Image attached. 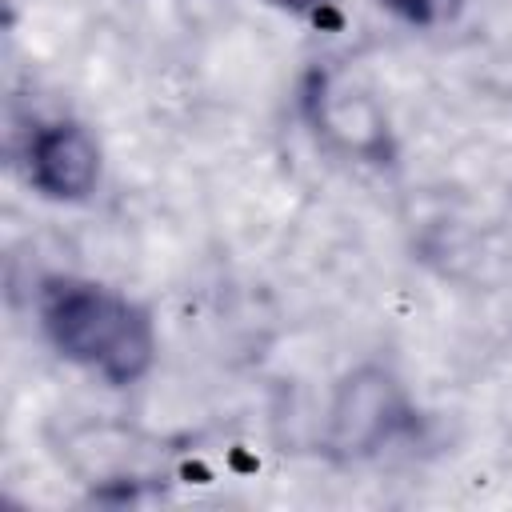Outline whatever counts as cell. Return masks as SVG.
<instances>
[{
  "label": "cell",
  "instance_id": "277c9868",
  "mask_svg": "<svg viewBox=\"0 0 512 512\" xmlns=\"http://www.w3.org/2000/svg\"><path fill=\"white\" fill-rule=\"evenodd\" d=\"M24 180L48 204H80L96 192L104 172L100 140L88 124L72 116L40 120L24 136Z\"/></svg>",
  "mask_w": 512,
  "mask_h": 512
},
{
  "label": "cell",
  "instance_id": "3957f363",
  "mask_svg": "<svg viewBox=\"0 0 512 512\" xmlns=\"http://www.w3.org/2000/svg\"><path fill=\"white\" fill-rule=\"evenodd\" d=\"M420 432V408L396 368L364 360L348 368L324 404L320 452L332 464H364Z\"/></svg>",
  "mask_w": 512,
  "mask_h": 512
},
{
  "label": "cell",
  "instance_id": "6da1fadb",
  "mask_svg": "<svg viewBox=\"0 0 512 512\" xmlns=\"http://www.w3.org/2000/svg\"><path fill=\"white\" fill-rule=\"evenodd\" d=\"M36 324L60 360L108 388H132L156 368L160 336L152 312L104 280L76 272L44 276L36 288Z\"/></svg>",
  "mask_w": 512,
  "mask_h": 512
},
{
  "label": "cell",
  "instance_id": "8992f818",
  "mask_svg": "<svg viewBox=\"0 0 512 512\" xmlns=\"http://www.w3.org/2000/svg\"><path fill=\"white\" fill-rule=\"evenodd\" d=\"M264 4H272V8H280V12H288V16L304 20V24H312L316 32H340L344 28L340 0H264Z\"/></svg>",
  "mask_w": 512,
  "mask_h": 512
},
{
  "label": "cell",
  "instance_id": "7a4b0ae2",
  "mask_svg": "<svg viewBox=\"0 0 512 512\" xmlns=\"http://www.w3.org/2000/svg\"><path fill=\"white\" fill-rule=\"evenodd\" d=\"M296 108L320 148L348 164L392 168L400 156L392 120L376 88L340 60H316L296 84Z\"/></svg>",
  "mask_w": 512,
  "mask_h": 512
},
{
  "label": "cell",
  "instance_id": "5b68a950",
  "mask_svg": "<svg viewBox=\"0 0 512 512\" xmlns=\"http://www.w3.org/2000/svg\"><path fill=\"white\" fill-rule=\"evenodd\" d=\"M388 16H396L400 24L416 28V32H436L448 28L464 16L468 0H376Z\"/></svg>",
  "mask_w": 512,
  "mask_h": 512
}]
</instances>
